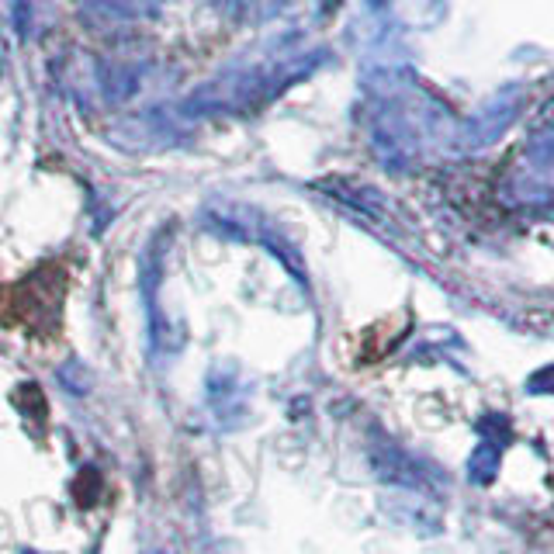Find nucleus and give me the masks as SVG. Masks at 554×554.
Instances as JSON below:
<instances>
[{"label": "nucleus", "instance_id": "nucleus-4", "mask_svg": "<svg viewBox=\"0 0 554 554\" xmlns=\"http://www.w3.org/2000/svg\"><path fill=\"white\" fill-rule=\"evenodd\" d=\"M59 378H63V385H66V388H73V392H77V395H84L87 388H91V381H87L84 374H80L77 364H66L63 374H59Z\"/></svg>", "mask_w": 554, "mask_h": 554}, {"label": "nucleus", "instance_id": "nucleus-3", "mask_svg": "<svg viewBox=\"0 0 554 554\" xmlns=\"http://www.w3.org/2000/svg\"><path fill=\"white\" fill-rule=\"evenodd\" d=\"M14 406H18L25 416L42 419V416H46V395L39 392V385H32V381H25V385L14 388Z\"/></svg>", "mask_w": 554, "mask_h": 554}, {"label": "nucleus", "instance_id": "nucleus-2", "mask_svg": "<svg viewBox=\"0 0 554 554\" xmlns=\"http://www.w3.org/2000/svg\"><path fill=\"white\" fill-rule=\"evenodd\" d=\"M101 496V471L97 468H80V475L73 478V499L80 509H91Z\"/></svg>", "mask_w": 554, "mask_h": 554}, {"label": "nucleus", "instance_id": "nucleus-1", "mask_svg": "<svg viewBox=\"0 0 554 554\" xmlns=\"http://www.w3.org/2000/svg\"><path fill=\"white\" fill-rule=\"evenodd\" d=\"M63 295H66V274L59 267H42L32 277L18 284L11 291V312L14 323H21L32 333H49L59 323V309H63Z\"/></svg>", "mask_w": 554, "mask_h": 554}]
</instances>
